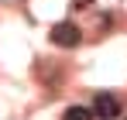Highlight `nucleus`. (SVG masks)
<instances>
[{
    "label": "nucleus",
    "mask_w": 127,
    "mask_h": 120,
    "mask_svg": "<svg viewBox=\"0 0 127 120\" xmlns=\"http://www.w3.org/2000/svg\"><path fill=\"white\" fill-rule=\"evenodd\" d=\"M48 38H52V45H59V48H76V45L83 41V31H79V24H72V21H59V24H52Z\"/></svg>",
    "instance_id": "obj_2"
},
{
    "label": "nucleus",
    "mask_w": 127,
    "mask_h": 120,
    "mask_svg": "<svg viewBox=\"0 0 127 120\" xmlns=\"http://www.w3.org/2000/svg\"><path fill=\"white\" fill-rule=\"evenodd\" d=\"M89 113H93V120H117L120 117V96H113V93H106V89L96 93Z\"/></svg>",
    "instance_id": "obj_1"
},
{
    "label": "nucleus",
    "mask_w": 127,
    "mask_h": 120,
    "mask_svg": "<svg viewBox=\"0 0 127 120\" xmlns=\"http://www.w3.org/2000/svg\"><path fill=\"white\" fill-rule=\"evenodd\" d=\"M124 120H127V117H124Z\"/></svg>",
    "instance_id": "obj_4"
},
{
    "label": "nucleus",
    "mask_w": 127,
    "mask_h": 120,
    "mask_svg": "<svg viewBox=\"0 0 127 120\" xmlns=\"http://www.w3.org/2000/svg\"><path fill=\"white\" fill-rule=\"evenodd\" d=\"M62 120H93V113H89V106H69Z\"/></svg>",
    "instance_id": "obj_3"
}]
</instances>
